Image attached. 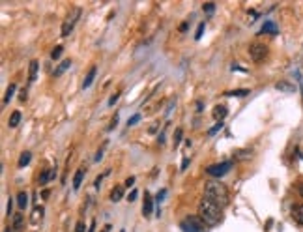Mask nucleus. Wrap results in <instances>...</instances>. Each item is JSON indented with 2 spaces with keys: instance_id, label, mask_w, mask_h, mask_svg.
Returning a JSON list of instances; mask_svg holds the SVG:
<instances>
[{
  "instance_id": "obj_1",
  "label": "nucleus",
  "mask_w": 303,
  "mask_h": 232,
  "mask_svg": "<svg viewBox=\"0 0 303 232\" xmlns=\"http://www.w3.org/2000/svg\"><path fill=\"white\" fill-rule=\"evenodd\" d=\"M199 217L206 223V227H217L223 219V208L208 197H202L199 202Z\"/></svg>"
},
{
  "instance_id": "obj_2",
  "label": "nucleus",
  "mask_w": 303,
  "mask_h": 232,
  "mask_svg": "<svg viewBox=\"0 0 303 232\" xmlns=\"http://www.w3.org/2000/svg\"><path fill=\"white\" fill-rule=\"evenodd\" d=\"M204 197H208L210 201H213L215 204H219L221 208H227L230 204V193L229 187L219 182V180H210L204 186Z\"/></svg>"
},
{
  "instance_id": "obj_3",
  "label": "nucleus",
  "mask_w": 303,
  "mask_h": 232,
  "mask_svg": "<svg viewBox=\"0 0 303 232\" xmlns=\"http://www.w3.org/2000/svg\"><path fill=\"white\" fill-rule=\"evenodd\" d=\"M180 227H182L184 232H204L206 223L202 221L199 215H187L184 221L180 223Z\"/></svg>"
},
{
  "instance_id": "obj_4",
  "label": "nucleus",
  "mask_w": 303,
  "mask_h": 232,
  "mask_svg": "<svg viewBox=\"0 0 303 232\" xmlns=\"http://www.w3.org/2000/svg\"><path fill=\"white\" fill-rule=\"evenodd\" d=\"M232 167H234V163H232V161H223V163H215V165H210L208 169H206V172H208L210 176H213V178H221V176L229 174Z\"/></svg>"
},
{
  "instance_id": "obj_5",
  "label": "nucleus",
  "mask_w": 303,
  "mask_h": 232,
  "mask_svg": "<svg viewBox=\"0 0 303 232\" xmlns=\"http://www.w3.org/2000/svg\"><path fill=\"white\" fill-rule=\"evenodd\" d=\"M249 56H251L253 62L260 64L268 56V45H264V43H251L249 45Z\"/></svg>"
},
{
  "instance_id": "obj_6",
  "label": "nucleus",
  "mask_w": 303,
  "mask_h": 232,
  "mask_svg": "<svg viewBox=\"0 0 303 232\" xmlns=\"http://www.w3.org/2000/svg\"><path fill=\"white\" fill-rule=\"evenodd\" d=\"M79 15H81V8H77V10L64 21V24H62V36L64 38H68L70 34H71V30H73V26H75V23L79 21Z\"/></svg>"
},
{
  "instance_id": "obj_7",
  "label": "nucleus",
  "mask_w": 303,
  "mask_h": 232,
  "mask_svg": "<svg viewBox=\"0 0 303 232\" xmlns=\"http://www.w3.org/2000/svg\"><path fill=\"white\" fill-rule=\"evenodd\" d=\"M154 211V199L150 193H144V202H142V215L144 217H150Z\"/></svg>"
},
{
  "instance_id": "obj_8",
  "label": "nucleus",
  "mask_w": 303,
  "mask_h": 232,
  "mask_svg": "<svg viewBox=\"0 0 303 232\" xmlns=\"http://www.w3.org/2000/svg\"><path fill=\"white\" fill-rule=\"evenodd\" d=\"M13 232H23L24 231V217L23 213H13V223H11Z\"/></svg>"
},
{
  "instance_id": "obj_9",
  "label": "nucleus",
  "mask_w": 303,
  "mask_h": 232,
  "mask_svg": "<svg viewBox=\"0 0 303 232\" xmlns=\"http://www.w3.org/2000/svg\"><path fill=\"white\" fill-rule=\"evenodd\" d=\"M211 115H213V118H215L217 122H223V120L227 118V115H229V109H227L225 105H215V109H213Z\"/></svg>"
},
{
  "instance_id": "obj_10",
  "label": "nucleus",
  "mask_w": 303,
  "mask_h": 232,
  "mask_svg": "<svg viewBox=\"0 0 303 232\" xmlns=\"http://www.w3.org/2000/svg\"><path fill=\"white\" fill-rule=\"evenodd\" d=\"M95 75H97V66H92V68H90V71H88V73H86V77H84L83 88H90V86H92V83H94V79H95Z\"/></svg>"
},
{
  "instance_id": "obj_11",
  "label": "nucleus",
  "mask_w": 303,
  "mask_h": 232,
  "mask_svg": "<svg viewBox=\"0 0 303 232\" xmlns=\"http://www.w3.org/2000/svg\"><path fill=\"white\" fill-rule=\"evenodd\" d=\"M70 68H71V60H62V62L56 66V70L52 71V77H54V79H56V77H60V75L66 73Z\"/></svg>"
},
{
  "instance_id": "obj_12",
  "label": "nucleus",
  "mask_w": 303,
  "mask_h": 232,
  "mask_svg": "<svg viewBox=\"0 0 303 232\" xmlns=\"http://www.w3.org/2000/svg\"><path fill=\"white\" fill-rule=\"evenodd\" d=\"M43 215H45V210H43V206H36L34 210H32L30 213V223H34V225H38V223L43 219Z\"/></svg>"
},
{
  "instance_id": "obj_13",
  "label": "nucleus",
  "mask_w": 303,
  "mask_h": 232,
  "mask_svg": "<svg viewBox=\"0 0 303 232\" xmlns=\"http://www.w3.org/2000/svg\"><path fill=\"white\" fill-rule=\"evenodd\" d=\"M253 158V150H236L234 161H249Z\"/></svg>"
},
{
  "instance_id": "obj_14",
  "label": "nucleus",
  "mask_w": 303,
  "mask_h": 232,
  "mask_svg": "<svg viewBox=\"0 0 303 232\" xmlns=\"http://www.w3.org/2000/svg\"><path fill=\"white\" fill-rule=\"evenodd\" d=\"M113 202H120L122 199H124V187L122 186H116V187H113V191H111V197H109Z\"/></svg>"
},
{
  "instance_id": "obj_15",
  "label": "nucleus",
  "mask_w": 303,
  "mask_h": 232,
  "mask_svg": "<svg viewBox=\"0 0 303 232\" xmlns=\"http://www.w3.org/2000/svg\"><path fill=\"white\" fill-rule=\"evenodd\" d=\"M292 217H294V221L298 223V225H302L303 227V204L294 206L292 208Z\"/></svg>"
},
{
  "instance_id": "obj_16",
  "label": "nucleus",
  "mask_w": 303,
  "mask_h": 232,
  "mask_svg": "<svg viewBox=\"0 0 303 232\" xmlns=\"http://www.w3.org/2000/svg\"><path fill=\"white\" fill-rule=\"evenodd\" d=\"M38 70H40V62L38 60H32L30 62V70H28V81L34 83L38 79Z\"/></svg>"
},
{
  "instance_id": "obj_17",
  "label": "nucleus",
  "mask_w": 303,
  "mask_h": 232,
  "mask_svg": "<svg viewBox=\"0 0 303 232\" xmlns=\"http://www.w3.org/2000/svg\"><path fill=\"white\" fill-rule=\"evenodd\" d=\"M277 32H279V28H277V24L272 21H266L260 28V34H277Z\"/></svg>"
},
{
  "instance_id": "obj_18",
  "label": "nucleus",
  "mask_w": 303,
  "mask_h": 232,
  "mask_svg": "<svg viewBox=\"0 0 303 232\" xmlns=\"http://www.w3.org/2000/svg\"><path fill=\"white\" fill-rule=\"evenodd\" d=\"M17 206H19V210H26V206H28V195L24 191L17 195Z\"/></svg>"
},
{
  "instance_id": "obj_19",
  "label": "nucleus",
  "mask_w": 303,
  "mask_h": 232,
  "mask_svg": "<svg viewBox=\"0 0 303 232\" xmlns=\"http://www.w3.org/2000/svg\"><path fill=\"white\" fill-rule=\"evenodd\" d=\"M251 90H247V88H240V90H230V92H225L227 97H245V95H249Z\"/></svg>"
},
{
  "instance_id": "obj_20",
  "label": "nucleus",
  "mask_w": 303,
  "mask_h": 232,
  "mask_svg": "<svg viewBox=\"0 0 303 232\" xmlns=\"http://www.w3.org/2000/svg\"><path fill=\"white\" fill-rule=\"evenodd\" d=\"M51 182V169H43L42 174H40V178H38V184L40 186H47Z\"/></svg>"
},
{
  "instance_id": "obj_21",
  "label": "nucleus",
  "mask_w": 303,
  "mask_h": 232,
  "mask_svg": "<svg viewBox=\"0 0 303 232\" xmlns=\"http://www.w3.org/2000/svg\"><path fill=\"white\" fill-rule=\"evenodd\" d=\"M32 161V152H23L21 158H19V169L28 167V163Z\"/></svg>"
},
{
  "instance_id": "obj_22",
  "label": "nucleus",
  "mask_w": 303,
  "mask_h": 232,
  "mask_svg": "<svg viewBox=\"0 0 303 232\" xmlns=\"http://www.w3.org/2000/svg\"><path fill=\"white\" fill-rule=\"evenodd\" d=\"M83 178H84V169H79L73 176V189H79L83 186Z\"/></svg>"
},
{
  "instance_id": "obj_23",
  "label": "nucleus",
  "mask_w": 303,
  "mask_h": 232,
  "mask_svg": "<svg viewBox=\"0 0 303 232\" xmlns=\"http://www.w3.org/2000/svg\"><path fill=\"white\" fill-rule=\"evenodd\" d=\"M19 122H21V113L19 111H13L10 116V120H8V126L10 127H17L19 126Z\"/></svg>"
},
{
  "instance_id": "obj_24",
  "label": "nucleus",
  "mask_w": 303,
  "mask_h": 232,
  "mask_svg": "<svg viewBox=\"0 0 303 232\" xmlns=\"http://www.w3.org/2000/svg\"><path fill=\"white\" fill-rule=\"evenodd\" d=\"M275 88H277L279 92H294V90H296V88H294V85L286 83V81H279V83L275 85Z\"/></svg>"
},
{
  "instance_id": "obj_25",
  "label": "nucleus",
  "mask_w": 303,
  "mask_h": 232,
  "mask_svg": "<svg viewBox=\"0 0 303 232\" xmlns=\"http://www.w3.org/2000/svg\"><path fill=\"white\" fill-rule=\"evenodd\" d=\"M15 90H17V85H10V86H8V90H6V94H4V105H8V103H10V99L13 97Z\"/></svg>"
},
{
  "instance_id": "obj_26",
  "label": "nucleus",
  "mask_w": 303,
  "mask_h": 232,
  "mask_svg": "<svg viewBox=\"0 0 303 232\" xmlns=\"http://www.w3.org/2000/svg\"><path fill=\"white\" fill-rule=\"evenodd\" d=\"M182 139H184V129H182V127H178L176 131H174V148L182 142Z\"/></svg>"
},
{
  "instance_id": "obj_27",
  "label": "nucleus",
  "mask_w": 303,
  "mask_h": 232,
  "mask_svg": "<svg viewBox=\"0 0 303 232\" xmlns=\"http://www.w3.org/2000/svg\"><path fill=\"white\" fill-rule=\"evenodd\" d=\"M221 129H223V122H217L215 126H213V127H210V129H208V137H213L215 133H219Z\"/></svg>"
},
{
  "instance_id": "obj_28",
  "label": "nucleus",
  "mask_w": 303,
  "mask_h": 232,
  "mask_svg": "<svg viewBox=\"0 0 303 232\" xmlns=\"http://www.w3.org/2000/svg\"><path fill=\"white\" fill-rule=\"evenodd\" d=\"M62 53H64V47L62 45H58V47H54V51L51 53V58L52 60H58V58L62 56Z\"/></svg>"
},
{
  "instance_id": "obj_29",
  "label": "nucleus",
  "mask_w": 303,
  "mask_h": 232,
  "mask_svg": "<svg viewBox=\"0 0 303 232\" xmlns=\"http://www.w3.org/2000/svg\"><path fill=\"white\" fill-rule=\"evenodd\" d=\"M165 195H167V189L163 187V189H159V193L156 195V202H157V208H159V202H163V199H165Z\"/></svg>"
},
{
  "instance_id": "obj_30",
  "label": "nucleus",
  "mask_w": 303,
  "mask_h": 232,
  "mask_svg": "<svg viewBox=\"0 0 303 232\" xmlns=\"http://www.w3.org/2000/svg\"><path fill=\"white\" fill-rule=\"evenodd\" d=\"M202 11H204V13H213V11H215V4H213V2L204 4V6H202Z\"/></svg>"
},
{
  "instance_id": "obj_31",
  "label": "nucleus",
  "mask_w": 303,
  "mask_h": 232,
  "mask_svg": "<svg viewBox=\"0 0 303 232\" xmlns=\"http://www.w3.org/2000/svg\"><path fill=\"white\" fill-rule=\"evenodd\" d=\"M204 28H206V24H204V23H200L199 28H197V34H195V40H197V42L202 38V32H204Z\"/></svg>"
},
{
  "instance_id": "obj_32",
  "label": "nucleus",
  "mask_w": 303,
  "mask_h": 232,
  "mask_svg": "<svg viewBox=\"0 0 303 232\" xmlns=\"http://www.w3.org/2000/svg\"><path fill=\"white\" fill-rule=\"evenodd\" d=\"M139 120H140V115H133V116H131V118H129V120H127V127L135 126V124H137V122H139Z\"/></svg>"
},
{
  "instance_id": "obj_33",
  "label": "nucleus",
  "mask_w": 303,
  "mask_h": 232,
  "mask_svg": "<svg viewBox=\"0 0 303 232\" xmlns=\"http://www.w3.org/2000/svg\"><path fill=\"white\" fill-rule=\"evenodd\" d=\"M120 95H122V94H120V92H116V94H113V95H111V99H109V107H113V105H115L116 101L120 99Z\"/></svg>"
},
{
  "instance_id": "obj_34",
  "label": "nucleus",
  "mask_w": 303,
  "mask_h": 232,
  "mask_svg": "<svg viewBox=\"0 0 303 232\" xmlns=\"http://www.w3.org/2000/svg\"><path fill=\"white\" fill-rule=\"evenodd\" d=\"M133 186H135V176H129V178H126L124 187H133Z\"/></svg>"
},
{
  "instance_id": "obj_35",
  "label": "nucleus",
  "mask_w": 303,
  "mask_h": 232,
  "mask_svg": "<svg viewBox=\"0 0 303 232\" xmlns=\"http://www.w3.org/2000/svg\"><path fill=\"white\" fill-rule=\"evenodd\" d=\"M137 197H139V191L137 189H133L131 193H129V197H127V201L129 202H135L137 201Z\"/></svg>"
},
{
  "instance_id": "obj_36",
  "label": "nucleus",
  "mask_w": 303,
  "mask_h": 232,
  "mask_svg": "<svg viewBox=\"0 0 303 232\" xmlns=\"http://www.w3.org/2000/svg\"><path fill=\"white\" fill-rule=\"evenodd\" d=\"M174 107H176V99H172V101H170V103H168V107H167V113H165V115H170V113H172V109H174Z\"/></svg>"
},
{
  "instance_id": "obj_37",
  "label": "nucleus",
  "mask_w": 303,
  "mask_h": 232,
  "mask_svg": "<svg viewBox=\"0 0 303 232\" xmlns=\"http://www.w3.org/2000/svg\"><path fill=\"white\" fill-rule=\"evenodd\" d=\"M95 163H99V161H101V159H103V150H101V148H99V150H97V154H95Z\"/></svg>"
},
{
  "instance_id": "obj_38",
  "label": "nucleus",
  "mask_w": 303,
  "mask_h": 232,
  "mask_svg": "<svg viewBox=\"0 0 303 232\" xmlns=\"http://www.w3.org/2000/svg\"><path fill=\"white\" fill-rule=\"evenodd\" d=\"M187 167H189V158H184V161H182V167H180V170L184 172V170L187 169Z\"/></svg>"
},
{
  "instance_id": "obj_39",
  "label": "nucleus",
  "mask_w": 303,
  "mask_h": 232,
  "mask_svg": "<svg viewBox=\"0 0 303 232\" xmlns=\"http://www.w3.org/2000/svg\"><path fill=\"white\" fill-rule=\"evenodd\" d=\"M6 213H8V215H11V213H13V199H10V201H8V210H6Z\"/></svg>"
},
{
  "instance_id": "obj_40",
  "label": "nucleus",
  "mask_w": 303,
  "mask_h": 232,
  "mask_svg": "<svg viewBox=\"0 0 303 232\" xmlns=\"http://www.w3.org/2000/svg\"><path fill=\"white\" fill-rule=\"evenodd\" d=\"M84 227H86V225H84L83 221H79L77 223V227H75V232H84Z\"/></svg>"
},
{
  "instance_id": "obj_41",
  "label": "nucleus",
  "mask_w": 303,
  "mask_h": 232,
  "mask_svg": "<svg viewBox=\"0 0 303 232\" xmlns=\"http://www.w3.org/2000/svg\"><path fill=\"white\" fill-rule=\"evenodd\" d=\"M116 124H118V116H115V118L111 120V126H109V131H111V129H115Z\"/></svg>"
},
{
  "instance_id": "obj_42",
  "label": "nucleus",
  "mask_w": 303,
  "mask_h": 232,
  "mask_svg": "<svg viewBox=\"0 0 303 232\" xmlns=\"http://www.w3.org/2000/svg\"><path fill=\"white\" fill-rule=\"evenodd\" d=\"M157 142H159V144H165V133H159V135H157Z\"/></svg>"
},
{
  "instance_id": "obj_43",
  "label": "nucleus",
  "mask_w": 303,
  "mask_h": 232,
  "mask_svg": "<svg viewBox=\"0 0 303 232\" xmlns=\"http://www.w3.org/2000/svg\"><path fill=\"white\" fill-rule=\"evenodd\" d=\"M101 182H103V176H97V178H95L94 186H95V187H97V189H99V186H101Z\"/></svg>"
},
{
  "instance_id": "obj_44",
  "label": "nucleus",
  "mask_w": 303,
  "mask_h": 232,
  "mask_svg": "<svg viewBox=\"0 0 303 232\" xmlns=\"http://www.w3.org/2000/svg\"><path fill=\"white\" fill-rule=\"evenodd\" d=\"M187 26H189V23H187V21L182 23V24H180V32H186V30H187Z\"/></svg>"
},
{
  "instance_id": "obj_45",
  "label": "nucleus",
  "mask_w": 303,
  "mask_h": 232,
  "mask_svg": "<svg viewBox=\"0 0 303 232\" xmlns=\"http://www.w3.org/2000/svg\"><path fill=\"white\" fill-rule=\"evenodd\" d=\"M202 109H204L202 101H197V113H202Z\"/></svg>"
},
{
  "instance_id": "obj_46",
  "label": "nucleus",
  "mask_w": 303,
  "mask_h": 232,
  "mask_svg": "<svg viewBox=\"0 0 303 232\" xmlns=\"http://www.w3.org/2000/svg\"><path fill=\"white\" fill-rule=\"evenodd\" d=\"M19 99H21V101H26V90H23L21 95H19Z\"/></svg>"
},
{
  "instance_id": "obj_47",
  "label": "nucleus",
  "mask_w": 303,
  "mask_h": 232,
  "mask_svg": "<svg viewBox=\"0 0 303 232\" xmlns=\"http://www.w3.org/2000/svg\"><path fill=\"white\" fill-rule=\"evenodd\" d=\"M88 232H95V219L92 221V225H90V229H88Z\"/></svg>"
},
{
  "instance_id": "obj_48",
  "label": "nucleus",
  "mask_w": 303,
  "mask_h": 232,
  "mask_svg": "<svg viewBox=\"0 0 303 232\" xmlns=\"http://www.w3.org/2000/svg\"><path fill=\"white\" fill-rule=\"evenodd\" d=\"M42 199H49V189H45L42 193Z\"/></svg>"
},
{
  "instance_id": "obj_49",
  "label": "nucleus",
  "mask_w": 303,
  "mask_h": 232,
  "mask_svg": "<svg viewBox=\"0 0 303 232\" xmlns=\"http://www.w3.org/2000/svg\"><path fill=\"white\" fill-rule=\"evenodd\" d=\"M111 229H113L111 225H105V227H103V231H101V232H111Z\"/></svg>"
},
{
  "instance_id": "obj_50",
  "label": "nucleus",
  "mask_w": 303,
  "mask_h": 232,
  "mask_svg": "<svg viewBox=\"0 0 303 232\" xmlns=\"http://www.w3.org/2000/svg\"><path fill=\"white\" fill-rule=\"evenodd\" d=\"M298 191H300V195L303 197V184H300V186H298Z\"/></svg>"
},
{
  "instance_id": "obj_51",
  "label": "nucleus",
  "mask_w": 303,
  "mask_h": 232,
  "mask_svg": "<svg viewBox=\"0 0 303 232\" xmlns=\"http://www.w3.org/2000/svg\"><path fill=\"white\" fill-rule=\"evenodd\" d=\"M156 131H157V124H156V126L150 127V133H156Z\"/></svg>"
},
{
  "instance_id": "obj_52",
  "label": "nucleus",
  "mask_w": 303,
  "mask_h": 232,
  "mask_svg": "<svg viewBox=\"0 0 303 232\" xmlns=\"http://www.w3.org/2000/svg\"><path fill=\"white\" fill-rule=\"evenodd\" d=\"M4 232H13V229H11V227H6V229H4Z\"/></svg>"
},
{
  "instance_id": "obj_53",
  "label": "nucleus",
  "mask_w": 303,
  "mask_h": 232,
  "mask_svg": "<svg viewBox=\"0 0 303 232\" xmlns=\"http://www.w3.org/2000/svg\"><path fill=\"white\" fill-rule=\"evenodd\" d=\"M300 81H302V90H303V79H300Z\"/></svg>"
}]
</instances>
